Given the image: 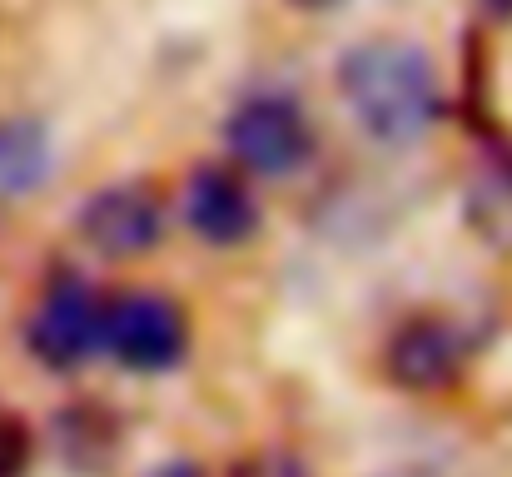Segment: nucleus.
I'll list each match as a JSON object with an SVG mask.
<instances>
[{"instance_id": "obj_1", "label": "nucleus", "mask_w": 512, "mask_h": 477, "mask_svg": "<svg viewBox=\"0 0 512 477\" xmlns=\"http://www.w3.org/2000/svg\"><path fill=\"white\" fill-rule=\"evenodd\" d=\"M339 95L353 125L378 145H413L443 115L433 60L408 40H363L339 60Z\"/></svg>"}, {"instance_id": "obj_2", "label": "nucleus", "mask_w": 512, "mask_h": 477, "mask_svg": "<svg viewBox=\"0 0 512 477\" xmlns=\"http://www.w3.org/2000/svg\"><path fill=\"white\" fill-rule=\"evenodd\" d=\"M224 145L239 169L259 179H289L314 159V125L289 95H249L224 120Z\"/></svg>"}, {"instance_id": "obj_3", "label": "nucleus", "mask_w": 512, "mask_h": 477, "mask_svg": "<svg viewBox=\"0 0 512 477\" xmlns=\"http://www.w3.org/2000/svg\"><path fill=\"white\" fill-rule=\"evenodd\" d=\"M100 348L130 368V373H170L189 353V323L184 309L155 294V289H130L115 294L105 304V328H100Z\"/></svg>"}, {"instance_id": "obj_4", "label": "nucleus", "mask_w": 512, "mask_h": 477, "mask_svg": "<svg viewBox=\"0 0 512 477\" xmlns=\"http://www.w3.org/2000/svg\"><path fill=\"white\" fill-rule=\"evenodd\" d=\"M100 328H105V299L80 279H55L25 323V348L40 368L70 373L90 363V353H100Z\"/></svg>"}, {"instance_id": "obj_5", "label": "nucleus", "mask_w": 512, "mask_h": 477, "mask_svg": "<svg viewBox=\"0 0 512 477\" xmlns=\"http://www.w3.org/2000/svg\"><path fill=\"white\" fill-rule=\"evenodd\" d=\"M468 368V338L438 314L403 318L383 343V373L403 393H448Z\"/></svg>"}, {"instance_id": "obj_6", "label": "nucleus", "mask_w": 512, "mask_h": 477, "mask_svg": "<svg viewBox=\"0 0 512 477\" xmlns=\"http://www.w3.org/2000/svg\"><path fill=\"white\" fill-rule=\"evenodd\" d=\"M80 239L105 259H140V254L160 249L165 204H160L155 184L120 179V184L95 189L80 209Z\"/></svg>"}, {"instance_id": "obj_7", "label": "nucleus", "mask_w": 512, "mask_h": 477, "mask_svg": "<svg viewBox=\"0 0 512 477\" xmlns=\"http://www.w3.org/2000/svg\"><path fill=\"white\" fill-rule=\"evenodd\" d=\"M184 224L209 249H234L259 229V204L249 184L224 164H199L184 184Z\"/></svg>"}, {"instance_id": "obj_8", "label": "nucleus", "mask_w": 512, "mask_h": 477, "mask_svg": "<svg viewBox=\"0 0 512 477\" xmlns=\"http://www.w3.org/2000/svg\"><path fill=\"white\" fill-rule=\"evenodd\" d=\"M468 219L488 244L512 249V150L483 159V169L468 184Z\"/></svg>"}, {"instance_id": "obj_9", "label": "nucleus", "mask_w": 512, "mask_h": 477, "mask_svg": "<svg viewBox=\"0 0 512 477\" xmlns=\"http://www.w3.org/2000/svg\"><path fill=\"white\" fill-rule=\"evenodd\" d=\"M50 174V135L40 120H0V194H30Z\"/></svg>"}, {"instance_id": "obj_10", "label": "nucleus", "mask_w": 512, "mask_h": 477, "mask_svg": "<svg viewBox=\"0 0 512 477\" xmlns=\"http://www.w3.org/2000/svg\"><path fill=\"white\" fill-rule=\"evenodd\" d=\"M35 458V438L15 413H0V477H25Z\"/></svg>"}, {"instance_id": "obj_11", "label": "nucleus", "mask_w": 512, "mask_h": 477, "mask_svg": "<svg viewBox=\"0 0 512 477\" xmlns=\"http://www.w3.org/2000/svg\"><path fill=\"white\" fill-rule=\"evenodd\" d=\"M229 477H314L309 473V463L304 458H294V453H284V448H259V453H249V458H239Z\"/></svg>"}, {"instance_id": "obj_12", "label": "nucleus", "mask_w": 512, "mask_h": 477, "mask_svg": "<svg viewBox=\"0 0 512 477\" xmlns=\"http://www.w3.org/2000/svg\"><path fill=\"white\" fill-rule=\"evenodd\" d=\"M478 5H483L493 20H512V0H478Z\"/></svg>"}, {"instance_id": "obj_13", "label": "nucleus", "mask_w": 512, "mask_h": 477, "mask_svg": "<svg viewBox=\"0 0 512 477\" xmlns=\"http://www.w3.org/2000/svg\"><path fill=\"white\" fill-rule=\"evenodd\" d=\"M155 477H199V468H194V463H165Z\"/></svg>"}, {"instance_id": "obj_14", "label": "nucleus", "mask_w": 512, "mask_h": 477, "mask_svg": "<svg viewBox=\"0 0 512 477\" xmlns=\"http://www.w3.org/2000/svg\"><path fill=\"white\" fill-rule=\"evenodd\" d=\"M294 10H329V5H339V0H289Z\"/></svg>"}]
</instances>
